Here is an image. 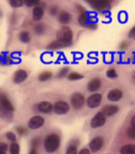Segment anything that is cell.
I'll return each instance as SVG.
<instances>
[{"instance_id":"14","label":"cell","mask_w":135,"mask_h":154,"mask_svg":"<svg viewBox=\"0 0 135 154\" xmlns=\"http://www.w3.org/2000/svg\"><path fill=\"white\" fill-rule=\"evenodd\" d=\"M102 85V81L100 78H94L87 85V89L90 92H96Z\"/></svg>"},{"instance_id":"9","label":"cell","mask_w":135,"mask_h":154,"mask_svg":"<svg viewBox=\"0 0 135 154\" xmlns=\"http://www.w3.org/2000/svg\"><path fill=\"white\" fill-rule=\"evenodd\" d=\"M106 116L103 114L102 112H97L91 120V127L92 128H98V127H101L106 125Z\"/></svg>"},{"instance_id":"7","label":"cell","mask_w":135,"mask_h":154,"mask_svg":"<svg viewBox=\"0 0 135 154\" xmlns=\"http://www.w3.org/2000/svg\"><path fill=\"white\" fill-rule=\"evenodd\" d=\"M0 109H3L4 112H8L14 111V106L12 102L10 101L8 97L3 93H0Z\"/></svg>"},{"instance_id":"20","label":"cell","mask_w":135,"mask_h":154,"mask_svg":"<svg viewBox=\"0 0 135 154\" xmlns=\"http://www.w3.org/2000/svg\"><path fill=\"white\" fill-rule=\"evenodd\" d=\"M19 38L20 40L21 43H24L27 44L31 41V35H30V32L27 31H21L19 35Z\"/></svg>"},{"instance_id":"11","label":"cell","mask_w":135,"mask_h":154,"mask_svg":"<svg viewBox=\"0 0 135 154\" xmlns=\"http://www.w3.org/2000/svg\"><path fill=\"white\" fill-rule=\"evenodd\" d=\"M123 97V91L121 89L118 88H115V89H111L108 93H107V100L110 101H118L120 100Z\"/></svg>"},{"instance_id":"36","label":"cell","mask_w":135,"mask_h":154,"mask_svg":"<svg viewBox=\"0 0 135 154\" xmlns=\"http://www.w3.org/2000/svg\"><path fill=\"white\" fill-rule=\"evenodd\" d=\"M83 27L90 29V30H95L97 28V24H96V23H87Z\"/></svg>"},{"instance_id":"28","label":"cell","mask_w":135,"mask_h":154,"mask_svg":"<svg viewBox=\"0 0 135 154\" xmlns=\"http://www.w3.org/2000/svg\"><path fill=\"white\" fill-rule=\"evenodd\" d=\"M40 1L39 0H25V1H23V4L26 5L27 7H32V6H34V7H37L40 5Z\"/></svg>"},{"instance_id":"18","label":"cell","mask_w":135,"mask_h":154,"mask_svg":"<svg viewBox=\"0 0 135 154\" xmlns=\"http://www.w3.org/2000/svg\"><path fill=\"white\" fill-rule=\"evenodd\" d=\"M66 47H69V45L63 43V42H60L58 40H56V41H53V42H51L49 44V45L47 46V48L49 50H57V49L63 48H66Z\"/></svg>"},{"instance_id":"2","label":"cell","mask_w":135,"mask_h":154,"mask_svg":"<svg viewBox=\"0 0 135 154\" xmlns=\"http://www.w3.org/2000/svg\"><path fill=\"white\" fill-rule=\"evenodd\" d=\"M72 38H73V32L69 26H62L57 32V40L68 44L69 46L71 45Z\"/></svg>"},{"instance_id":"30","label":"cell","mask_w":135,"mask_h":154,"mask_svg":"<svg viewBox=\"0 0 135 154\" xmlns=\"http://www.w3.org/2000/svg\"><path fill=\"white\" fill-rule=\"evenodd\" d=\"M9 5L12 8H20L23 5V1H21V0H10Z\"/></svg>"},{"instance_id":"48","label":"cell","mask_w":135,"mask_h":154,"mask_svg":"<svg viewBox=\"0 0 135 154\" xmlns=\"http://www.w3.org/2000/svg\"><path fill=\"white\" fill-rule=\"evenodd\" d=\"M0 154H7V153L4 152V151H2V150H0Z\"/></svg>"},{"instance_id":"16","label":"cell","mask_w":135,"mask_h":154,"mask_svg":"<svg viewBox=\"0 0 135 154\" xmlns=\"http://www.w3.org/2000/svg\"><path fill=\"white\" fill-rule=\"evenodd\" d=\"M58 21L63 24L64 26H67V24H69L70 23V20H71V15L70 13H69L68 11H60L58 13Z\"/></svg>"},{"instance_id":"17","label":"cell","mask_w":135,"mask_h":154,"mask_svg":"<svg viewBox=\"0 0 135 154\" xmlns=\"http://www.w3.org/2000/svg\"><path fill=\"white\" fill-rule=\"evenodd\" d=\"M44 8L40 6L34 7L32 9V20L35 21H39L42 20L43 16H44Z\"/></svg>"},{"instance_id":"10","label":"cell","mask_w":135,"mask_h":154,"mask_svg":"<svg viewBox=\"0 0 135 154\" xmlns=\"http://www.w3.org/2000/svg\"><path fill=\"white\" fill-rule=\"evenodd\" d=\"M44 125V118L40 115L32 117L28 122V127L32 130H36L41 128Z\"/></svg>"},{"instance_id":"3","label":"cell","mask_w":135,"mask_h":154,"mask_svg":"<svg viewBox=\"0 0 135 154\" xmlns=\"http://www.w3.org/2000/svg\"><path fill=\"white\" fill-rule=\"evenodd\" d=\"M88 3L98 12H106L111 8V3L107 0H90Z\"/></svg>"},{"instance_id":"1","label":"cell","mask_w":135,"mask_h":154,"mask_svg":"<svg viewBox=\"0 0 135 154\" xmlns=\"http://www.w3.org/2000/svg\"><path fill=\"white\" fill-rule=\"evenodd\" d=\"M60 137L57 133L49 134L44 140V148L47 153H54L60 147Z\"/></svg>"},{"instance_id":"47","label":"cell","mask_w":135,"mask_h":154,"mask_svg":"<svg viewBox=\"0 0 135 154\" xmlns=\"http://www.w3.org/2000/svg\"><path fill=\"white\" fill-rule=\"evenodd\" d=\"M132 80H133V82H134V84H135V72L132 73Z\"/></svg>"},{"instance_id":"29","label":"cell","mask_w":135,"mask_h":154,"mask_svg":"<svg viewBox=\"0 0 135 154\" xmlns=\"http://www.w3.org/2000/svg\"><path fill=\"white\" fill-rule=\"evenodd\" d=\"M40 144H41V138L38 137H34L32 140V142H31L32 148H33V149H37L40 146Z\"/></svg>"},{"instance_id":"39","label":"cell","mask_w":135,"mask_h":154,"mask_svg":"<svg viewBox=\"0 0 135 154\" xmlns=\"http://www.w3.org/2000/svg\"><path fill=\"white\" fill-rule=\"evenodd\" d=\"M8 144H6V143H4V142H0V150L6 152L8 150Z\"/></svg>"},{"instance_id":"27","label":"cell","mask_w":135,"mask_h":154,"mask_svg":"<svg viewBox=\"0 0 135 154\" xmlns=\"http://www.w3.org/2000/svg\"><path fill=\"white\" fill-rule=\"evenodd\" d=\"M106 76L108 77L109 79H116L118 77V73H117V72H116V70L114 68H110L106 72Z\"/></svg>"},{"instance_id":"31","label":"cell","mask_w":135,"mask_h":154,"mask_svg":"<svg viewBox=\"0 0 135 154\" xmlns=\"http://www.w3.org/2000/svg\"><path fill=\"white\" fill-rule=\"evenodd\" d=\"M6 137H7V139L8 141L12 142V143L16 142V140H17V137L13 132H8V133L6 134Z\"/></svg>"},{"instance_id":"32","label":"cell","mask_w":135,"mask_h":154,"mask_svg":"<svg viewBox=\"0 0 135 154\" xmlns=\"http://www.w3.org/2000/svg\"><path fill=\"white\" fill-rule=\"evenodd\" d=\"M16 130H17V133H18L20 136H25V135H27V133H28L27 128H25L24 126H18V127L16 128Z\"/></svg>"},{"instance_id":"34","label":"cell","mask_w":135,"mask_h":154,"mask_svg":"<svg viewBox=\"0 0 135 154\" xmlns=\"http://www.w3.org/2000/svg\"><path fill=\"white\" fill-rule=\"evenodd\" d=\"M68 72H69V68L65 67V68L61 69V70L58 72V78H64V77H66V76L68 75Z\"/></svg>"},{"instance_id":"35","label":"cell","mask_w":135,"mask_h":154,"mask_svg":"<svg viewBox=\"0 0 135 154\" xmlns=\"http://www.w3.org/2000/svg\"><path fill=\"white\" fill-rule=\"evenodd\" d=\"M118 20L120 21V23H126V21L128 20V15L126 12H120L118 14Z\"/></svg>"},{"instance_id":"37","label":"cell","mask_w":135,"mask_h":154,"mask_svg":"<svg viewBox=\"0 0 135 154\" xmlns=\"http://www.w3.org/2000/svg\"><path fill=\"white\" fill-rule=\"evenodd\" d=\"M49 13L52 16H56V15H57L58 13V7H56V6L51 7L50 9H49Z\"/></svg>"},{"instance_id":"6","label":"cell","mask_w":135,"mask_h":154,"mask_svg":"<svg viewBox=\"0 0 135 154\" xmlns=\"http://www.w3.org/2000/svg\"><path fill=\"white\" fill-rule=\"evenodd\" d=\"M70 109V106L69 103L66 102V101H63V100H59V101H57L54 104L53 111L57 114L64 115V114H67L68 112H69Z\"/></svg>"},{"instance_id":"24","label":"cell","mask_w":135,"mask_h":154,"mask_svg":"<svg viewBox=\"0 0 135 154\" xmlns=\"http://www.w3.org/2000/svg\"><path fill=\"white\" fill-rule=\"evenodd\" d=\"M52 77H53V73L51 72H44L38 76V79L41 82H46V81L51 79Z\"/></svg>"},{"instance_id":"44","label":"cell","mask_w":135,"mask_h":154,"mask_svg":"<svg viewBox=\"0 0 135 154\" xmlns=\"http://www.w3.org/2000/svg\"><path fill=\"white\" fill-rule=\"evenodd\" d=\"M130 125L131 127H134L135 128V115H133L131 117V120H130Z\"/></svg>"},{"instance_id":"33","label":"cell","mask_w":135,"mask_h":154,"mask_svg":"<svg viewBox=\"0 0 135 154\" xmlns=\"http://www.w3.org/2000/svg\"><path fill=\"white\" fill-rule=\"evenodd\" d=\"M127 136H128L129 138L135 140V128L134 127L130 126V128H128V130H127Z\"/></svg>"},{"instance_id":"12","label":"cell","mask_w":135,"mask_h":154,"mask_svg":"<svg viewBox=\"0 0 135 154\" xmlns=\"http://www.w3.org/2000/svg\"><path fill=\"white\" fill-rule=\"evenodd\" d=\"M28 77V73L25 70L20 69L17 72H15V73L13 74V82L17 85L23 83Z\"/></svg>"},{"instance_id":"43","label":"cell","mask_w":135,"mask_h":154,"mask_svg":"<svg viewBox=\"0 0 135 154\" xmlns=\"http://www.w3.org/2000/svg\"><path fill=\"white\" fill-rule=\"evenodd\" d=\"M129 37L131 38V37H135V25L131 28V30L129 32Z\"/></svg>"},{"instance_id":"15","label":"cell","mask_w":135,"mask_h":154,"mask_svg":"<svg viewBox=\"0 0 135 154\" xmlns=\"http://www.w3.org/2000/svg\"><path fill=\"white\" fill-rule=\"evenodd\" d=\"M119 111V108L117 105H106L103 108L102 112L103 114L106 116H113Z\"/></svg>"},{"instance_id":"19","label":"cell","mask_w":135,"mask_h":154,"mask_svg":"<svg viewBox=\"0 0 135 154\" xmlns=\"http://www.w3.org/2000/svg\"><path fill=\"white\" fill-rule=\"evenodd\" d=\"M120 154H135V145L127 144L120 148Z\"/></svg>"},{"instance_id":"21","label":"cell","mask_w":135,"mask_h":154,"mask_svg":"<svg viewBox=\"0 0 135 154\" xmlns=\"http://www.w3.org/2000/svg\"><path fill=\"white\" fill-rule=\"evenodd\" d=\"M33 30H34V32L36 35H44V32H46V26L44 25V23H38L34 25V28H33Z\"/></svg>"},{"instance_id":"45","label":"cell","mask_w":135,"mask_h":154,"mask_svg":"<svg viewBox=\"0 0 135 154\" xmlns=\"http://www.w3.org/2000/svg\"><path fill=\"white\" fill-rule=\"evenodd\" d=\"M29 154H38V153H37V149H33V148H32V149H30Z\"/></svg>"},{"instance_id":"46","label":"cell","mask_w":135,"mask_h":154,"mask_svg":"<svg viewBox=\"0 0 135 154\" xmlns=\"http://www.w3.org/2000/svg\"><path fill=\"white\" fill-rule=\"evenodd\" d=\"M6 62L8 63V64L11 62V57H10V55H7V56H6Z\"/></svg>"},{"instance_id":"5","label":"cell","mask_w":135,"mask_h":154,"mask_svg":"<svg viewBox=\"0 0 135 154\" xmlns=\"http://www.w3.org/2000/svg\"><path fill=\"white\" fill-rule=\"evenodd\" d=\"M105 144V139L103 137L101 136H97L95 137H94L89 143V149L91 152H98L101 149L104 147Z\"/></svg>"},{"instance_id":"8","label":"cell","mask_w":135,"mask_h":154,"mask_svg":"<svg viewBox=\"0 0 135 154\" xmlns=\"http://www.w3.org/2000/svg\"><path fill=\"white\" fill-rule=\"evenodd\" d=\"M101 102H102V95L100 93H94L91 96H89L86 100V104L90 109L97 108Z\"/></svg>"},{"instance_id":"41","label":"cell","mask_w":135,"mask_h":154,"mask_svg":"<svg viewBox=\"0 0 135 154\" xmlns=\"http://www.w3.org/2000/svg\"><path fill=\"white\" fill-rule=\"evenodd\" d=\"M78 154H91V151H90L89 149L84 148V149H81L80 151H79Z\"/></svg>"},{"instance_id":"13","label":"cell","mask_w":135,"mask_h":154,"mask_svg":"<svg viewBox=\"0 0 135 154\" xmlns=\"http://www.w3.org/2000/svg\"><path fill=\"white\" fill-rule=\"evenodd\" d=\"M37 109L42 113H50L54 109V105L49 101H42L38 104Z\"/></svg>"},{"instance_id":"25","label":"cell","mask_w":135,"mask_h":154,"mask_svg":"<svg viewBox=\"0 0 135 154\" xmlns=\"http://www.w3.org/2000/svg\"><path fill=\"white\" fill-rule=\"evenodd\" d=\"M20 145L18 144V143L17 142L11 143L10 146H9L10 154H20Z\"/></svg>"},{"instance_id":"22","label":"cell","mask_w":135,"mask_h":154,"mask_svg":"<svg viewBox=\"0 0 135 154\" xmlns=\"http://www.w3.org/2000/svg\"><path fill=\"white\" fill-rule=\"evenodd\" d=\"M89 19H90V17H89V14L87 12L81 13L78 18V23H80V25L84 26L87 23H89Z\"/></svg>"},{"instance_id":"26","label":"cell","mask_w":135,"mask_h":154,"mask_svg":"<svg viewBox=\"0 0 135 154\" xmlns=\"http://www.w3.org/2000/svg\"><path fill=\"white\" fill-rule=\"evenodd\" d=\"M65 154H78V149H77V145L71 144L67 148V150H66V153Z\"/></svg>"},{"instance_id":"4","label":"cell","mask_w":135,"mask_h":154,"mask_svg":"<svg viewBox=\"0 0 135 154\" xmlns=\"http://www.w3.org/2000/svg\"><path fill=\"white\" fill-rule=\"evenodd\" d=\"M70 102H71V106L75 109H80L83 107L85 103V97L82 93L75 92L71 95Z\"/></svg>"},{"instance_id":"40","label":"cell","mask_w":135,"mask_h":154,"mask_svg":"<svg viewBox=\"0 0 135 154\" xmlns=\"http://www.w3.org/2000/svg\"><path fill=\"white\" fill-rule=\"evenodd\" d=\"M129 47V43L127 41H124V42H122L120 45H119V48L121 50H124V49H127Z\"/></svg>"},{"instance_id":"38","label":"cell","mask_w":135,"mask_h":154,"mask_svg":"<svg viewBox=\"0 0 135 154\" xmlns=\"http://www.w3.org/2000/svg\"><path fill=\"white\" fill-rule=\"evenodd\" d=\"M76 9L78 10L79 12H80V14L81 13H83V12H86V9L82 5H80V4H77L76 5Z\"/></svg>"},{"instance_id":"42","label":"cell","mask_w":135,"mask_h":154,"mask_svg":"<svg viewBox=\"0 0 135 154\" xmlns=\"http://www.w3.org/2000/svg\"><path fill=\"white\" fill-rule=\"evenodd\" d=\"M2 116L5 117L7 120H10L11 118H12V115H11L10 112H4L2 113Z\"/></svg>"},{"instance_id":"23","label":"cell","mask_w":135,"mask_h":154,"mask_svg":"<svg viewBox=\"0 0 135 154\" xmlns=\"http://www.w3.org/2000/svg\"><path fill=\"white\" fill-rule=\"evenodd\" d=\"M83 75L79 73V72H72L68 74V79L70 80V81H78V80H81L83 78Z\"/></svg>"}]
</instances>
